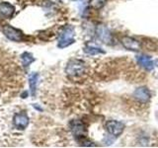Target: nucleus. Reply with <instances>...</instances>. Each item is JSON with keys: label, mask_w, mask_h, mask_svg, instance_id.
I'll return each instance as SVG.
<instances>
[{"label": "nucleus", "mask_w": 158, "mask_h": 148, "mask_svg": "<svg viewBox=\"0 0 158 148\" xmlns=\"http://www.w3.org/2000/svg\"><path fill=\"white\" fill-rule=\"evenodd\" d=\"M86 66L84 61L80 59H71L67 63L65 68V73L70 77H79L85 73Z\"/></svg>", "instance_id": "f257e3e1"}, {"label": "nucleus", "mask_w": 158, "mask_h": 148, "mask_svg": "<svg viewBox=\"0 0 158 148\" xmlns=\"http://www.w3.org/2000/svg\"><path fill=\"white\" fill-rule=\"evenodd\" d=\"M74 42H75L74 41V29L70 26H67L63 29V31L60 34L57 47L59 48H64L72 44Z\"/></svg>", "instance_id": "f03ea898"}, {"label": "nucleus", "mask_w": 158, "mask_h": 148, "mask_svg": "<svg viewBox=\"0 0 158 148\" xmlns=\"http://www.w3.org/2000/svg\"><path fill=\"white\" fill-rule=\"evenodd\" d=\"M105 128L113 136H120L125 130V125L118 121H108L105 125Z\"/></svg>", "instance_id": "7ed1b4c3"}, {"label": "nucleus", "mask_w": 158, "mask_h": 148, "mask_svg": "<svg viewBox=\"0 0 158 148\" xmlns=\"http://www.w3.org/2000/svg\"><path fill=\"white\" fill-rule=\"evenodd\" d=\"M2 32L9 39H11L13 42H21L23 39V34L20 32L19 30L9 26V25L3 26Z\"/></svg>", "instance_id": "20e7f679"}, {"label": "nucleus", "mask_w": 158, "mask_h": 148, "mask_svg": "<svg viewBox=\"0 0 158 148\" xmlns=\"http://www.w3.org/2000/svg\"><path fill=\"white\" fill-rule=\"evenodd\" d=\"M70 130L74 136L78 138V139L86 137V126L81 121H72L70 122Z\"/></svg>", "instance_id": "39448f33"}, {"label": "nucleus", "mask_w": 158, "mask_h": 148, "mask_svg": "<svg viewBox=\"0 0 158 148\" xmlns=\"http://www.w3.org/2000/svg\"><path fill=\"white\" fill-rule=\"evenodd\" d=\"M122 44L126 49L131 51H139L141 48L140 43L138 42L137 39L131 37H127V36L123 37L122 39Z\"/></svg>", "instance_id": "423d86ee"}, {"label": "nucleus", "mask_w": 158, "mask_h": 148, "mask_svg": "<svg viewBox=\"0 0 158 148\" xmlns=\"http://www.w3.org/2000/svg\"><path fill=\"white\" fill-rule=\"evenodd\" d=\"M96 35L98 39L104 43H110L112 42V34L104 25H99V26H97Z\"/></svg>", "instance_id": "0eeeda50"}, {"label": "nucleus", "mask_w": 158, "mask_h": 148, "mask_svg": "<svg viewBox=\"0 0 158 148\" xmlns=\"http://www.w3.org/2000/svg\"><path fill=\"white\" fill-rule=\"evenodd\" d=\"M136 60L137 63L147 71H151L153 67H154V62H153L151 57L146 56V54H139V56H137Z\"/></svg>", "instance_id": "6e6552de"}, {"label": "nucleus", "mask_w": 158, "mask_h": 148, "mask_svg": "<svg viewBox=\"0 0 158 148\" xmlns=\"http://www.w3.org/2000/svg\"><path fill=\"white\" fill-rule=\"evenodd\" d=\"M133 97L139 102H147L150 100V92L146 87H139L136 88L133 92Z\"/></svg>", "instance_id": "1a4fd4ad"}, {"label": "nucleus", "mask_w": 158, "mask_h": 148, "mask_svg": "<svg viewBox=\"0 0 158 148\" xmlns=\"http://www.w3.org/2000/svg\"><path fill=\"white\" fill-rule=\"evenodd\" d=\"M14 125L19 130H24L29 125V117L26 113H17L14 116Z\"/></svg>", "instance_id": "9d476101"}, {"label": "nucleus", "mask_w": 158, "mask_h": 148, "mask_svg": "<svg viewBox=\"0 0 158 148\" xmlns=\"http://www.w3.org/2000/svg\"><path fill=\"white\" fill-rule=\"evenodd\" d=\"M15 12V8L12 4L8 2H2L0 3V15L4 18H10Z\"/></svg>", "instance_id": "9b49d317"}, {"label": "nucleus", "mask_w": 158, "mask_h": 148, "mask_svg": "<svg viewBox=\"0 0 158 148\" xmlns=\"http://www.w3.org/2000/svg\"><path fill=\"white\" fill-rule=\"evenodd\" d=\"M39 80V74L38 73H33L29 78V84H30V89H31L32 95H36V90H37V84Z\"/></svg>", "instance_id": "f8f14e48"}, {"label": "nucleus", "mask_w": 158, "mask_h": 148, "mask_svg": "<svg viewBox=\"0 0 158 148\" xmlns=\"http://www.w3.org/2000/svg\"><path fill=\"white\" fill-rule=\"evenodd\" d=\"M83 51L87 54H90V56H96V54L105 53V51H104L102 48L97 47H93V46H86L84 47Z\"/></svg>", "instance_id": "ddd939ff"}, {"label": "nucleus", "mask_w": 158, "mask_h": 148, "mask_svg": "<svg viewBox=\"0 0 158 148\" xmlns=\"http://www.w3.org/2000/svg\"><path fill=\"white\" fill-rule=\"evenodd\" d=\"M22 61H23V65L24 66H29L30 64H31L35 59H34V57H33V56L30 52H24L23 54H22Z\"/></svg>", "instance_id": "4468645a"}, {"label": "nucleus", "mask_w": 158, "mask_h": 148, "mask_svg": "<svg viewBox=\"0 0 158 148\" xmlns=\"http://www.w3.org/2000/svg\"><path fill=\"white\" fill-rule=\"evenodd\" d=\"M106 3V0H89V5L96 10L101 9Z\"/></svg>", "instance_id": "2eb2a0df"}, {"label": "nucleus", "mask_w": 158, "mask_h": 148, "mask_svg": "<svg viewBox=\"0 0 158 148\" xmlns=\"http://www.w3.org/2000/svg\"><path fill=\"white\" fill-rule=\"evenodd\" d=\"M155 64H156V65H157V66H158V59H157V60H156V61H155Z\"/></svg>", "instance_id": "dca6fc26"}, {"label": "nucleus", "mask_w": 158, "mask_h": 148, "mask_svg": "<svg viewBox=\"0 0 158 148\" xmlns=\"http://www.w3.org/2000/svg\"><path fill=\"white\" fill-rule=\"evenodd\" d=\"M72 1H77V0H72Z\"/></svg>", "instance_id": "f3484780"}]
</instances>
